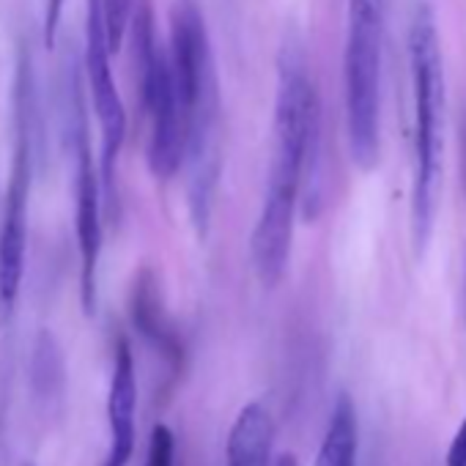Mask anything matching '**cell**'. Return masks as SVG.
<instances>
[{"mask_svg":"<svg viewBox=\"0 0 466 466\" xmlns=\"http://www.w3.org/2000/svg\"><path fill=\"white\" fill-rule=\"evenodd\" d=\"M447 466H466V417H463V422L458 425V431H455V436L450 441Z\"/></svg>","mask_w":466,"mask_h":466,"instance_id":"e0dca14e","label":"cell"},{"mask_svg":"<svg viewBox=\"0 0 466 466\" xmlns=\"http://www.w3.org/2000/svg\"><path fill=\"white\" fill-rule=\"evenodd\" d=\"M167 56L184 116L187 206L195 230L206 237L219 178V83L203 17L189 4L173 15Z\"/></svg>","mask_w":466,"mask_h":466,"instance_id":"7a4b0ae2","label":"cell"},{"mask_svg":"<svg viewBox=\"0 0 466 466\" xmlns=\"http://www.w3.org/2000/svg\"><path fill=\"white\" fill-rule=\"evenodd\" d=\"M275 444V420L264 403H248L228 433V466H269Z\"/></svg>","mask_w":466,"mask_h":466,"instance_id":"8fae6325","label":"cell"},{"mask_svg":"<svg viewBox=\"0 0 466 466\" xmlns=\"http://www.w3.org/2000/svg\"><path fill=\"white\" fill-rule=\"evenodd\" d=\"M409 72L414 105V159H411V245L422 256L439 208L441 151H444V64L436 17L428 4H417L409 23Z\"/></svg>","mask_w":466,"mask_h":466,"instance_id":"3957f363","label":"cell"},{"mask_svg":"<svg viewBox=\"0 0 466 466\" xmlns=\"http://www.w3.org/2000/svg\"><path fill=\"white\" fill-rule=\"evenodd\" d=\"M387 0H349L343 99L351 162L368 173L379 165L381 56H384Z\"/></svg>","mask_w":466,"mask_h":466,"instance_id":"277c9868","label":"cell"},{"mask_svg":"<svg viewBox=\"0 0 466 466\" xmlns=\"http://www.w3.org/2000/svg\"><path fill=\"white\" fill-rule=\"evenodd\" d=\"M110 39L105 20V0H88V23H86V72L94 113L102 127V192L113 198L116 162L127 137V110L110 66Z\"/></svg>","mask_w":466,"mask_h":466,"instance_id":"ba28073f","label":"cell"},{"mask_svg":"<svg viewBox=\"0 0 466 466\" xmlns=\"http://www.w3.org/2000/svg\"><path fill=\"white\" fill-rule=\"evenodd\" d=\"M25 466H34V463H25Z\"/></svg>","mask_w":466,"mask_h":466,"instance_id":"d6986e66","label":"cell"},{"mask_svg":"<svg viewBox=\"0 0 466 466\" xmlns=\"http://www.w3.org/2000/svg\"><path fill=\"white\" fill-rule=\"evenodd\" d=\"M135 417H137V376L135 354L127 338L116 340L113 376L107 392V422H110V447L105 466H127L135 452Z\"/></svg>","mask_w":466,"mask_h":466,"instance_id":"9c48e42d","label":"cell"},{"mask_svg":"<svg viewBox=\"0 0 466 466\" xmlns=\"http://www.w3.org/2000/svg\"><path fill=\"white\" fill-rule=\"evenodd\" d=\"M176 461V436L167 425H154L148 439V452L143 466H173Z\"/></svg>","mask_w":466,"mask_h":466,"instance_id":"9a60e30c","label":"cell"},{"mask_svg":"<svg viewBox=\"0 0 466 466\" xmlns=\"http://www.w3.org/2000/svg\"><path fill=\"white\" fill-rule=\"evenodd\" d=\"M105 20H107V39L113 53L121 50L127 25L132 20V0H105Z\"/></svg>","mask_w":466,"mask_h":466,"instance_id":"5bb4252c","label":"cell"},{"mask_svg":"<svg viewBox=\"0 0 466 466\" xmlns=\"http://www.w3.org/2000/svg\"><path fill=\"white\" fill-rule=\"evenodd\" d=\"M357 450H360V431H357L354 400L346 392H340L332 406L327 433L316 455V466H357Z\"/></svg>","mask_w":466,"mask_h":466,"instance_id":"4fadbf2b","label":"cell"},{"mask_svg":"<svg viewBox=\"0 0 466 466\" xmlns=\"http://www.w3.org/2000/svg\"><path fill=\"white\" fill-rule=\"evenodd\" d=\"M31 69L23 58L17 75V143L12 157V173L4 203V222H0V332H4L17 313L25 253H28V200H31Z\"/></svg>","mask_w":466,"mask_h":466,"instance_id":"8992f818","label":"cell"},{"mask_svg":"<svg viewBox=\"0 0 466 466\" xmlns=\"http://www.w3.org/2000/svg\"><path fill=\"white\" fill-rule=\"evenodd\" d=\"M275 466H299V461H297L291 452H286V455H280V458L275 461Z\"/></svg>","mask_w":466,"mask_h":466,"instance_id":"ac0fdd59","label":"cell"},{"mask_svg":"<svg viewBox=\"0 0 466 466\" xmlns=\"http://www.w3.org/2000/svg\"><path fill=\"white\" fill-rule=\"evenodd\" d=\"M319 96L308 75L302 42L289 36L278 58L272 118V162L264 203L250 237V258L261 286L275 289L289 267L294 219L305 192V214L319 200Z\"/></svg>","mask_w":466,"mask_h":466,"instance_id":"6da1fadb","label":"cell"},{"mask_svg":"<svg viewBox=\"0 0 466 466\" xmlns=\"http://www.w3.org/2000/svg\"><path fill=\"white\" fill-rule=\"evenodd\" d=\"M61 15H64V0H47V4H45V47L47 50L56 47Z\"/></svg>","mask_w":466,"mask_h":466,"instance_id":"2e32d148","label":"cell"},{"mask_svg":"<svg viewBox=\"0 0 466 466\" xmlns=\"http://www.w3.org/2000/svg\"><path fill=\"white\" fill-rule=\"evenodd\" d=\"M132 324L148 340V346L159 354L170 379L176 381L187 365V351H184V343L162 305L159 286L148 269H143L137 275L135 289H132Z\"/></svg>","mask_w":466,"mask_h":466,"instance_id":"30bf717a","label":"cell"},{"mask_svg":"<svg viewBox=\"0 0 466 466\" xmlns=\"http://www.w3.org/2000/svg\"><path fill=\"white\" fill-rule=\"evenodd\" d=\"M132 28L140 66V94L148 116V167L159 181L184 167V116L170 69V56L154 36L151 0H132Z\"/></svg>","mask_w":466,"mask_h":466,"instance_id":"5b68a950","label":"cell"},{"mask_svg":"<svg viewBox=\"0 0 466 466\" xmlns=\"http://www.w3.org/2000/svg\"><path fill=\"white\" fill-rule=\"evenodd\" d=\"M31 387H34V400L39 403L42 411L53 414L61 406L64 387H66V368H64L61 346L47 329L36 338V346H34Z\"/></svg>","mask_w":466,"mask_h":466,"instance_id":"7c38bea8","label":"cell"},{"mask_svg":"<svg viewBox=\"0 0 466 466\" xmlns=\"http://www.w3.org/2000/svg\"><path fill=\"white\" fill-rule=\"evenodd\" d=\"M69 137L75 154V233L80 253V302L86 316L96 310V269L102 256V200H99V173L94 167L88 118L83 105V91L72 75V113H69Z\"/></svg>","mask_w":466,"mask_h":466,"instance_id":"52a82bcc","label":"cell"}]
</instances>
